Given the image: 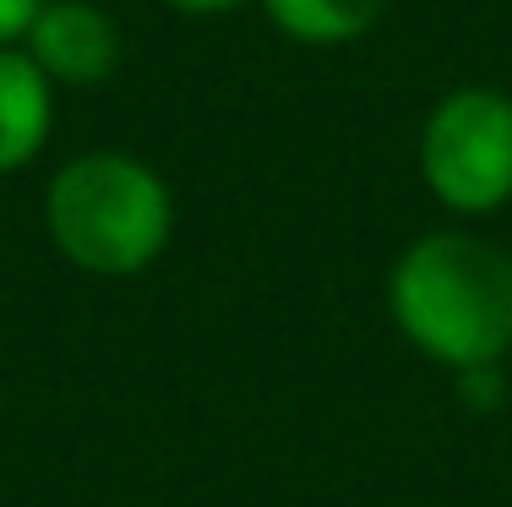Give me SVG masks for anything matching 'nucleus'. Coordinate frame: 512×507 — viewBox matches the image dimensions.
<instances>
[{"instance_id":"obj_3","label":"nucleus","mask_w":512,"mask_h":507,"mask_svg":"<svg viewBox=\"0 0 512 507\" xmlns=\"http://www.w3.org/2000/svg\"><path fill=\"white\" fill-rule=\"evenodd\" d=\"M420 180L458 219L502 213L512 202V93H447L420 126Z\"/></svg>"},{"instance_id":"obj_6","label":"nucleus","mask_w":512,"mask_h":507,"mask_svg":"<svg viewBox=\"0 0 512 507\" xmlns=\"http://www.w3.org/2000/svg\"><path fill=\"white\" fill-rule=\"evenodd\" d=\"M262 11L284 39L333 50V44H355L360 33H371L387 0H262Z\"/></svg>"},{"instance_id":"obj_8","label":"nucleus","mask_w":512,"mask_h":507,"mask_svg":"<svg viewBox=\"0 0 512 507\" xmlns=\"http://www.w3.org/2000/svg\"><path fill=\"white\" fill-rule=\"evenodd\" d=\"M39 11H44V0H0V50H17Z\"/></svg>"},{"instance_id":"obj_2","label":"nucleus","mask_w":512,"mask_h":507,"mask_svg":"<svg viewBox=\"0 0 512 507\" xmlns=\"http://www.w3.org/2000/svg\"><path fill=\"white\" fill-rule=\"evenodd\" d=\"M44 229L77 273L137 279L169 251L175 197L148 159L120 148H93L50 175Z\"/></svg>"},{"instance_id":"obj_4","label":"nucleus","mask_w":512,"mask_h":507,"mask_svg":"<svg viewBox=\"0 0 512 507\" xmlns=\"http://www.w3.org/2000/svg\"><path fill=\"white\" fill-rule=\"evenodd\" d=\"M17 50L50 77V88H99L115 77L126 44H120V22L93 0H44Z\"/></svg>"},{"instance_id":"obj_9","label":"nucleus","mask_w":512,"mask_h":507,"mask_svg":"<svg viewBox=\"0 0 512 507\" xmlns=\"http://www.w3.org/2000/svg\"><path fill=\"white\" fill-rule=\"evenodd\" d=\"M164 6L186 11V17H224V11L246 6V0H164Z\"/></svg>"},{"instance_id":"obj_1","label":"nucleus","mask_w":512,"mask_h":507,"mask_svg":"<svg viewBox=\"0 0 512 507\" xmlns=\"http://www.w3.org/2000/svg\"><path fill=\"white\" fill-rule=\"evenodd\" d=\"M387 311L398 333L453 377L502 366L512 349V251L474 229H431L398 251Z\"/></svg>"},{"instance_id":"obj_5","label":"nucleus","mask_w":512,"mask_h":507,"mask_svg":"<svg viewBox=\"0 0 512 507\" xmlns=\"http://www.w3.org/2000/svg\"><path fill=\"white\" fill-rule=\"evenodd\" d=\"M55 131V88L22 50H0V175H22Z\"/></svg>"},{"instance_id":"obj_7","label":"nucleus","mask_w":512,"mask_h":507,"mask_svg":"<svg viewBox=\"0 0 512 507\" xmlns=\"http://www.w3.org/2000/svg\"><path fill=\"white\" fill-rule=\"evenodd\" d=\"M507 393V371L502 366H474V371H458V398L480 415H491Z\"/></svg>"}]
</instances>
